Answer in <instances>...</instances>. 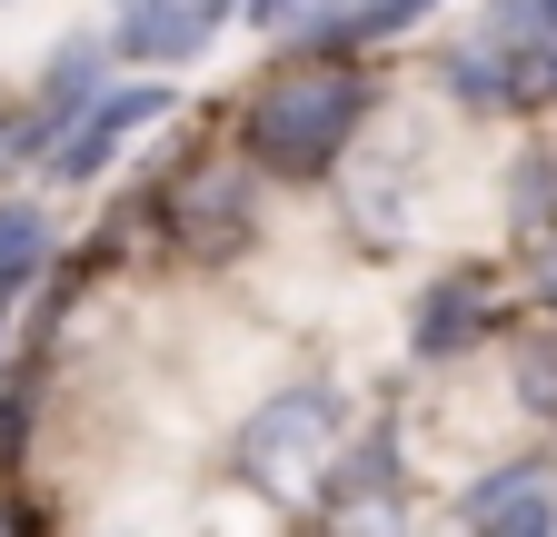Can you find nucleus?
<instances>
[{"mask_svg": "<svg viewBox=\"0 0 557 537\" xmlns=\"http://www.w3.org/2000/svg\"><path fill=\"white\" fill-rule=\"evenodd\" d=\"M359 120H369V80L348 71V60H299V71H278L249 120H239V140L259 170L278 179H319L348 160V140H359Z\"/></svg>", "mask_w": 557, "mask_h": 537, "instance_id": "1", "label": "nucleus"}, {"mask_svg": "<svg viewBox=\"0 0 557 537\" xmlns=\"http://www.w3.org/2000/svg\"><path fill=\"white\" fill-rule=\"evenodd\" d=\"M329 448H338V388H319V378L259 398V409L239 419V467L269 498H309L329 478Z\"/></svg>", "mask_w": 557, "mask_h": 537, "instance_id": "2", "label": "nucleus"}, {"mask_svg": "<svg viewBox=\"0 0 557 537\" xmlns=\"http://www.w3.org/2000/svg\"><path fill=\"white\" fill-rule=\"evenodd\" d=\"M110 90V71H100V40H70L60 60H50V80H40V100L11 120V140H0V160H50L70 129H81V110Z\"/></svg>", "mask_w": 557, "mask_h": 537, "instance_id": "3", "label": "nucleus"}, {"mask_svg": "<svg viewBox=\"0 0 557 537\" xmlns=\"http://www.w3.org/2000/svg\"><path fill=\"white\" fill-rule=\"evenodd\" d=\"M150 120H170V80H139V90H100L90 110H81V129L50 150V170L60 179H100L110 160H120V140L129 129H150Z\"/></svg>", "mask_w": 557, "mask_h": 537, "instance_id": "4", "label": "nucleus"}, {"mask_svg": "<svg viewBox=\"0 0 557 537\" xmlns=\"http://www.w3.org/2000/svg\"><path fill=\"white\" fill-rule=\"evenodd\" d=\"M468 527L478 537H557V498L537 488V467H498V478H478L468 488Z\"/></svg>", "mask_w": 557, "mask_h": 537, "instance_id": "5", "label": "nucleus"}, {"mask_svg": "<svg viewBox=\"0 0 557 537\" xmlns=\"http://www.w3.org/2000/svg\"><path fill=\"white\" fill-rule=\"evenodd\" d=\"M478 328H487V279H478V268H458V279H438L429 299H418L408 349H418V359H458Z\"/></svg>", "mask_w": 557, "mask_h": 537, "instance_id": "6", "label": "nucleus"}, {"mask_svg": "<svg viewBox=\"0 0 557 537\" xmlns=\"http://www.w3.org/2000/svg\"><path fill=\"white\" fill-rule=\"evenodd\" d=\"M170 220H180L199 249H220L230 229H249V179H239V170H209V179H189Z\"/></svg>", "mask_w": 557, "mask_h": 537, "instance_id": "7", "label": "nucleus"}, {"mask_svg": "<svg viewBox=\"0 0 557 537\" xmlns=\"http://www.w3.org/2000/svg\"><path fill=\"white\" fill-rule=\"evenodd\" d=\"M50 268V220L40 210H0V319H11V299Z\"/></svg>", "mask_w": 557, "mask_h": 537, "instance_id": "8", "label": "nucleus"}, {"mask_svg": "<svg viewBox=\"0 0 557 537\" xmlns=\"http://www.w3.org/2000/svg\"><path fill=\"white\" fill-rule=\"evenodd\" d=\"M418 11H438V0H348V40H388V30H408Z\"/></svg>", "mask_w": 557, "mask_h": 537, "instance_id": "9", "label": "nucleus"}, {"mask_svg": "<svg viewBox=\"0 0 557 537\" xmlns=\"http://www.w3.org/2000/svg\"><path fill=\"white\" fill-rule=\"evenodd\" d=\"M309 11H319V0H239V21H249V30H299Z\"/></svg>", "mask_w": 557, "mask_h": 537, "instance_id": "10", "label": "nucleus"}, {"mask_svg": "<svg viewBox=\"0 0 557 537\" xmlns=\"http://www.w3.org/2000/svg\"><path fill=\"white\" fill-rule=\"evenodd\" d=\"M528 21H537V40L557 50V0H528Z\"/></svg>", "mask_w": 557, "mask_h": 537, "instance_id": "11", "label": "nucleus"}, {"mask_svg": "<svg viewBox=\"0 0 557 537\" xmlns=\"http://www.w3.org/2000/svg\"><path fill=\"white\" fill-rule=\"evenodd\" d=\"M0 537H11V527H0Z\"/></svg>", "mask_w": 557, "mask_h": 537, "instance_id": "12", "label": "nucleus"}]
</instances>
